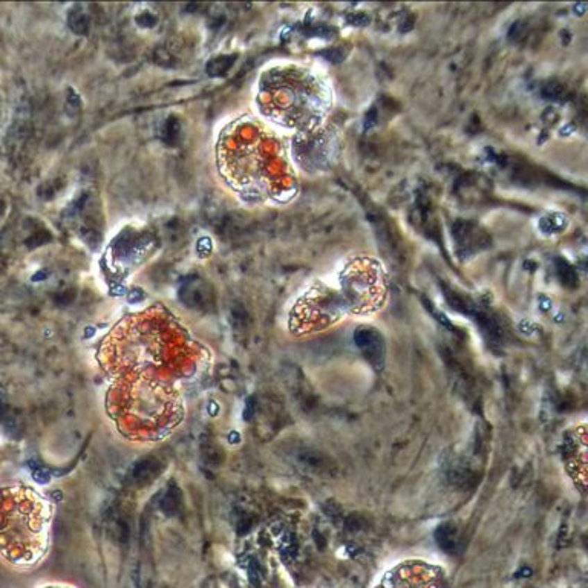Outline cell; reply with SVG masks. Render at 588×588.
Wrapping results in <instances>:
<instances>
[{"instance_id": "obj_1", "label": "cell", "mask_w": 588, "mask_h": 588, "mask_svg": "<svg viewBox=\"0 0 588 588\" xmlns=\"http://www.w3.org/2000/svg\"><path fill=\"white\" fill-rule=\"evenodd\" d=\"M96 355L112 380L152 378L172 385L192 376L199 359L195 342L161 308L126 316Z\"/></svg>"}, {"instance_id": "obj_2", "label": "cell", "mask_w": 588, "mask_h": 588, "mask_svg": "<svg viewBox=\"0 0 588 588\" xmlns=\"http://www.w3.org/2000/svg\"><path fill=\"white\" fill-rule=\"evenodd\" d=\"M218 166L228 185L251 201H287L296 192V176L282 141L251 118L237 120L222 132Z\"/></svg>"}, {"instance_id": "obj_3", "label": "cell", "mask_w": 588, "mask_h": 588, "mask_svg": "<svg viewBox=\"0 0 588 588\" xmlns=\"http://www.w3.org/2000/svg\"><path fill=\"white\" fill-rule=\"evenodd\" d=\"M386 293L382 264L371 256H354L330 280H317L297 299L289 328L299 334L316 333L348 316L372 314L383 307Z\"/></svg>"}, {"instance_id": "obj_4", "label": "cell", "mask_w": 588, "mask_h": 588, "mask_svg": "<svg viewBox=\"0 0 588 588\" xmlns=\"http://www.w3.org/2000/svg\"><path fill=\"white\" fill-rule=\"evenodd\" d=\"M328 83L301 66H278L259 81L258 104L267 120L307 135L322 128L331 109Z\"/></svg>"}, {"instance_id": "obj_5", "label": "cell", "mask_w": 588, "mask_h": 588, "mask_svg": "<svg viewBox=\"0 0 588 588\" xmlns=\"http://www.w3.org/2000/svg\"><path fill=\"white\" fill-rule=\"evenodd\" d=\"M106 408L123 435L149 442L167 435L184 415V401L175 386L152 378H115Z\"/></svg>"}, {"instance_id": "obj_6", "label": "cell", "mask_w": 588, "mask_h": 588, "mask_svg": "<svg viewBox=\"0 0 588 588\" xmlns=\"http://www.w3.org/2000/svg\"><path fill=\"white\" fill-rule=\"evenodd\" d=\"M52 504L28 486L0 487V557L31 570L47 557Z\"/></svg>"}, {"instance_id": "obj_7", "label": "cell", "mask_w": 588, "mask_h": 588, "mask_svg": "<svg viewBox=\"0 0 588 588\" xmlns=\"http://www.w3.org/2000/svg\"><path fill=\"white\" fill-rule=\"evenodd\" d=\"M564 460L567 471L580 492L587 490V429H571L564 440Z\"/></svg>"}, {"instance_id": "obj_8", "label": "cell", "mask_w": 588, "mask_h": 588, "mask_svg": "<svg viewBox=\"0 0 588 588\" xmlns=\"http://www.w3.org/2000/svg\"><path fill=\"white\" fill-rule=\"evenodd\" d=\"M355 345L362 349L364 357L369 360L371 364H374L376 369H382L383 359H385V345L383 339L377 330L372 328H360L354 334Z\"/></svg>"}, {"instance_id": "obj_9", "label": "cell", "mask_w": 588, "mask_h": 588, "mask_svg": "<svg viewBox=\"0 0 588 588\" xmlns=\"http://www.w3.org/2000/svg\"><path fill=\"white\" fill-rule=\"evenodd\" d=\"M565 227H567V218L557 213H550L539 221V228L547 235L561 233Z\"/></svg>"}, {"instance_id": "obj_10", "label": "cell", "mask_w": 588, "mask_h": 588, "mask_svg": "<svg viewBox=\"0 0 588 588\" xmlns=\"http://www.w3.org/2000/svg\"><path fill=\"white\" fill-rule=\"evenodd\" d=\"M40 588H77L69 584H62V582H52V584H44Z\"/></svg>"}]
</instances>
